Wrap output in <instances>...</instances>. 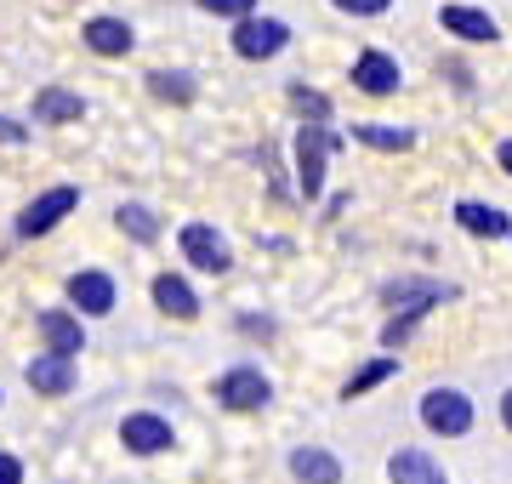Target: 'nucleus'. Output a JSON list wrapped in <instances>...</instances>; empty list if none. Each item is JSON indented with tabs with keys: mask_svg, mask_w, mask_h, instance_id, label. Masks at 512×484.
Here are the masks:
<instances>
[{
	"mask_svg": "<svg viewBox=\"0 0 512 484\" xmlns=\"http://www.w3.org/2000/svg\"><path fill=\"white\" fill-rule=\"evenodd\" d=\"M342 137L330 126H302L296 131V188H302V200H319L325 194V166H330V149H336Z\"/></svg>",
	"mask_w": 512,
	"mask_h": 484,
	"instance_id": "obj_1",
	"label": "nucleus"
},
{
	"mask_svg": "<svg viewBox=\"0 0 512 484\" xmlns=\"http://www.w3.org/2000/svg\"><path fill=\"white\" fill-rule=\"evenodd\" d=\"M421 428L439 433V439L473 433V399H467L461 388H427L421 393Z\"/></svg>",
	"mask_w": 512,
	"mask_h": 484,
	"instance_id": "obj_2",
	"label": "nucleus"
},
{
	"mask_svg": "<svg viewBox=\"0 0 512 484\" xmlns=\"http://www.w3.org/2000/svg\"><path fill=\"white\" fill-rule=\"evenodd\" d=\"M450 297H456V285L427 280V274H399V280L382 285V302L387 308H399L393 319H421L427 308H439V302H450Z\"/></svg>",
	"mask_w": 512,
	"mask_h": 484,
	"instance_id": "obj_3",
	"label": "nucleus"
},
{
	"mask_svg": "<svg viewBox=\"0 0 512 484\" xmlns=\"http://www.w3.org/2000/svg\"><path fill=\"white\" fill-rule=\"evenodd\" d=\"M274 399V382L256 371V365H234L217 376V405L222 410H262Z\"/></svg>",
	"mask_w": 512,
	"mask_h": 484,
	"instance_id": "obj_4",
	"label": "nucleus"
},
{
	"mask_svg": "<svg viewBox=\"0 0 512 484\" xmlns=\"http://www.w3.org/2000/svg\"><path fill=\"white\" fill-rule=\"evenodd\" d=\"M74 205H80V188L74 183H57V188H46L40 200H29L23 205V217H18V234L23 240H35V234H52L63 217H69Z\"/></svg>",
	"mask_w": 512,
	"mask_h": 484,
	"instance_id": "obj_5",
	"label": "nucleus"
},
{
	"mask_svg": "<svg viewBox=\"0 0 512 484\" xmlns=\"http://www.w3.org/2000/svg\"><path fill=\"white\" fill-rule=\"evenodd\" d=\"M177 245H183V262H194L200 274H228L234 268V251H228V240L211 223H188L177 234Z\"/></svg>",
	"mask_w": 512,
	"mask_h": 484,
	"instance_id": "obj_6",
	"label": "nucleus"
},
{
	"mask_svg": "<svg viewBox=\"0 0 512 484\" xmlns=\"http://www.w3.org/2000/svg\"><path fill=\"white\" fill-rule=\"evenodd\" d=\"M285 46H291V29H285L279 18H245V23H234V52L251 57V63L279 57Z\"/></svg>",
	"mask_w": 512,
	"mask_h": 484,
	"instance_id": "obj_7",
	"label": "nucleus"
},
{
	"mask_svg": "<svg viewBox=\"0 0 512 484\" xmlns=\"http://www.w3.org/2000/svg\"><path fill=\"white\" fill-rule=\"evenodd\" d=\"M120 445H126L131 456H160V450L177 445V433H171V422L154 416V410H131L126 422H120Z\"/></svg>",
	"mask_w": 512,
	"mask_h": 484,
	"instance_id": "obj_8",
	"label": "nucleus"
},
{
	"mask_svg": "<svg viewBox=\"0 0 512 484\" xmlns=\"http://www.w3.org/2000/svg\"><path fill=\"white\" fill-rule=\"evenodd\" d=\"M69 302L80 308V314H114V280L103 274V268H80V274H69Z\"/></svg>",
	"mask_w": 512,
	"mask_h": 484,
	"instance_id": "obj_9",
	"label": "nucleus"
},
{
	"mask_svg": "<svg viewBox=\"0 0 512 484\" xmlns=\"http://www.w3.org/2000/svg\"><path fill=\"white\" fill-rule=\"evenodd\" d=\"M399 57H387V52H359L353 57V86L370 97H387V92H399Z\"/></svg>",
	"mask_w": 512,
	"mask_h": 484,
	"instance_id": "obj_10",
	"label": "nucleus"
},
{
	"mask_svg": "<svg viewBox=\"0 0 512 484\" xmlns=\"http://www.w3.org/2000/svg\"><path fill=\"white\" fill-rule=\"evenodd\" d=\"M40 342H46V354H63V359H74L80 348H86V331H80V314H69V308H46V314H40Z\"/></svg>",
	"mask_w": 512,
	"mask_h": 484,
	"instance_id": "obj_11",
	"label": "nucleus"
},
{
	"mask_svg": "<svg viewBox=\"0 0 512 484\" xmlns=\"http://www.w3.org/2000/svg\"><path fill=\"white\" fill-rule=\"evenodd\" d=\"M439 23H444V35L473 40V46H484V40L501 35L495 18H490V12H478V6H439Z\"/></svg>",
	"mask_w": 512,
	"mask_h": 484,
	"instance_id": "obj_12",
	"label": "nucleus"
},
{
	"mask_svg": "<svg viewBox=\"0 0 512 484\" xmlns=\"http://www.w3.org/2000/svg\"><path fill=\"white\" fill-rule=\"evenodd\" d=\"M456 223L467 228V234H478V240H507L512 234V217L501 211V205H484V200H461Z\"/></svg>",
	"mask_w": 512,
	"mask_h": 484,
	"instance_id": "obj_13",
	"label": "nucleus"
},
{
	"mask_svg": "<svg viewBox=\"0 0 512 484\" xmlns=\"http://www.w3.org/2000/svg\"><path fill=\"white\" fill-rule=\"evenodd\" d=\"M86 46H92L97 57H126L131 46H137V35H131V23L126 18H86Z\"/></svg>",
	"mask_w": 512,
	"mask_h": 484,
	"instance_id": "obj_14",
	"label": "nucleus"
},
{
	"mask_svg": "<svg viewBox=\"0 0 512 484\" xmlns=\"http://www.w3.org/2000/svg\"><path fill=\"white\" fill-rule=\"evenodd\" d=\"M23 376H29V388H35V393L57 399V393L74 388V359H63V354H35Z\"/></svg>",
	"mask_w": 512,
	"mask_h": 484,
	"instance_id": "obj_15",
	"label": "nucleus"
},
{
	"mask_svg": "<svg viewBox=\"0 0 512 484\" xmlns=\"http://www.w3.org/2000/svg\"><path fill=\"white\" fill-rule=\"evenodd\" d=\"M387 479L393 484H450L444 467L433 462L427 450H393V456H387Z\"/></svg>",
	"mask_w": 512,
	"mask_h": 484,
	"instance_id": "obj_16",
	"label": "nucleus"
},
{
	"mask_svg": "<svg viewBox=\"0 0 512 484\" xmlns=\"http://www.w3.org/2000/svg\"><path fill=\"white\" fill-rule=\"evenodd\" d=\"M291 473L302 484H342V462L330 456L325 445H302V450H291Z\"/></svg>",
	"mask_w": 512,
	"mask_h": 484,
	"instance_id": "obj_17",
	"label": "nucleus"
},
{
	"mask_svg": "<svg viewBox=\"0 0 512 484\" xmlns=\"http://www.w3.org/2000/svg\"><path fill=\"white\" fill-rule=\"evenodd\" d=\"M86 114V97L69 92V86H46V92L35 97V120L40 126H69V120H80Z\"/></svg>",
	"mask_w": 512,
	"mask_h": 484,
	"instance_id": "obj_18",
	"label": "nucleus"
},
{
	"mask_svg": "<svg viewBox=\"0 0 512 484\" xmlns=\"http://www.w3.org/2000/svg\"><path fill=\"white\" fill-rule=\"evenodd\" d=\"M154 308H165L171 319H194L200 314V297H194V285L183 274H160L154 280Z\"/></svg>",
	"mask_w": 512,
	"mask_h": 484,
	"instance_id": "obj_19",
	"label": "nucleus"
},
{
	"mask_svg": "<svg viewBox=\"0 0 512 484\" xmlns=\"http://www.w3.org/2000/svg\"><path fill=\"white\" fill-rule=\"evenodd\" d=\"M353 143L382 149V154H404V149H416V131L410 126H382V120H359V126H353Z\"/></svg>",
	"mask_w": 512,
	"mask_h": 484,
	"instance_id": "obj_20",
	"label": "nucleus"
},
{
	"mask_svg": "<svg viewBox=\"0 0 512 484\" xmlns=\"http://www.w3.org/2000/svg\"><path fill=\"white\" fill-rule=\"evenodd\" d=\"M387 376H399V354H382V359H370V365H359V371L348 376V388H342V399H365L370 388H382Z\"/></svg>",
	"mask_w": 512,
	"mask_h": 484,
	"instance_id": "obj_21",
	"label": "nucleus"
},
{
	"mask_svg": "<svg viewBox=\"0 0 512 484\" xmlns=\"http://www.w3.org/2000/svg\"><path fill=\"white\" fill-rule=\"evenodd\" d=\"M114 217H120V228H126L131 240H160V223H154V211H148V205H120V211H114Z\"/></svg>",
	"mask_w": 512,
	"mask_h": 484,
	"instance_id": "obj_22",
	"label": "nucleus"
},
{
	"mask_svg": "<svg viewBox=\"0 0 512 484\" xmlns=\"http://www.w3.org/2000/svg\"><path fill=\"white\" fill-rule=\"evenodd\" d=\"M148 92L154 97H165V103H188V97H194V86H188V75H148Z\"/></svg>",
	"mask_w": 512,
	"mask_h": 484,
	"instance_id": "obj_23",
	"label": "nucleus"
},
{
	"mask_svg": "<svg viewBox=\"0 0 512 484\" xmlns=\"http://www.w3.org/2000/svg\"><path fill=\"white\" fill-rule=\"evenodd\" d=\"M291 103L308 114V126H325L330 120V97L325 92H308V86H291Z\"/></svg>",
	"mask_w": 512,
	"mask_h": 484,
	"instance_id": "obj_24",
	"label": "nucleus"
},
{
	"mask_svg": "<svg viewBox=\"0 0 512 484\" xmlns=\"http://www.w3.org/2000/svg\"><path fill=\"white\" fill-rule=\"evenodd\" d=\"M211 18H234V23H245V18H256V0H200Z\"/></svg>",
	"mask_w": 512,
	"mask_h": 484,
	"instance_id": "obj_25",
	"label": "nucleus"
},
{
	"mask_svg": "<svg viewBox=\"0 0 512 484\" xmlns=\"http://www.w3.org/2000/svg\"><path fill=\"white\" fill-rule=\"evenodd\" d=\"M330 6H336V12H348V18H382L393 0H330Z\"/></svg>",
	"mask_w": 512,
	"mask_h": 484,
	"instance_id": "obj_26",
	"label": "nucleus"
},
{
	"mask_svg": "<svg viewBox=\"0 0 512 484\" xmlns=\"http://www.w3.org/2000/svg\"><path fill=\"white\" fill-rule=\"evenodd\" d=\"M0 484H23V462L12 450H0Z\"/></svg>",
	"mask_w": 512,
	"mask_h": 484,
	"instance_id": "obj_27",
	"label": "nucleus"
},
{
	"mask_svg": "<svg viewBox=\"0 0 512 484\" xmlns=\"http://www.w3.org/2000/svg\"><path fill=\"white\" fill-rule=\"evenodd\" d=\"M0 143H29V131H23L18 120H6V114H0Z\"/></svg>",
	"mask_w": 512,
	"mask_h": 484,
	"instance_id": "obj_28",
	"label": "nucleus"
},
{
	"mask_svg": "<svg viewBox=\"0 0 512 484\" xmlns=\"http://www.w3.org/2000/svg\"><path fill=\"white\" fill-rule=\"evenodd\" d=\"M495 166H501V171L512 177V143H501V149H495Z\"/></svg>",
	"mask_w": 512,
	"mask_h": 484,
	"instance_id": "obj_29",
	"label": "nucleus"
},
{
	"mask_svg": "<svg viewBox=\"0 0 512 484\" xmlns=\"http://www.w3.org/2000/svg\"><path fill=\"white\" fill-rule=\"evenodd\" d=\"M501 422H507V433H512V388L501 393Z\"/></svg>",
	"mask_w": 512,
	"mask_h": 484,
	"instance_id": "obj_30",
	"label": "nucleus"
}]
</instances>
